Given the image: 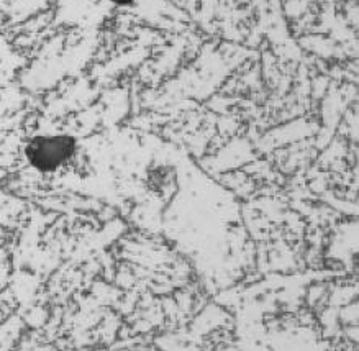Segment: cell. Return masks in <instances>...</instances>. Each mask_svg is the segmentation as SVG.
<instances>
[{
    "label": "cell",
    "mask_w": 359,
    "mask_h": 351,
    "mask_svg": "<svg viewBox=\"0 0 359 351\" xmlns=\"http://www.w3.org/2000/svg\"><path fill=\"white\" fill-rule=\"evenodd\" d=\"M74 140L67 136H40L28 145L27 156L35 168L55 171L74 154Z\"/></svg>",
    "instance_id": "1"
}]
</instances>
